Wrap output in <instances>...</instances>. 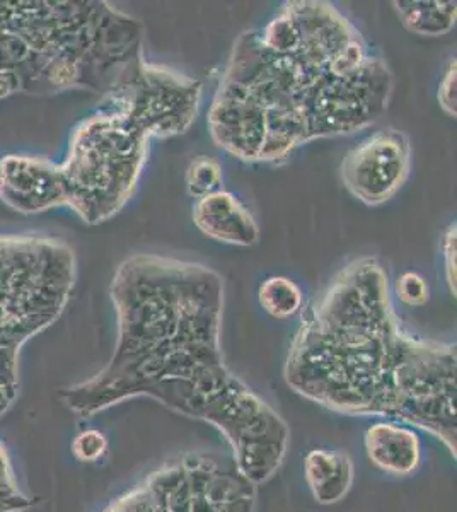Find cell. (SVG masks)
I'll return each instance as SVG.
<instances>
[{"instance_id":"7a4b0ae2","label":"cell","mask_w":457,"mask_h":512,"mask_svg":"<svg viewBox=\"0 0 457 512\" xmlns=\"http://www.w3.org/2000/svg\"><path fill=\"white\" fill-rule=\"evenodd\" d=\"M393 91L389 65L345 14L323 0H290L234 43L207 125L232 158L278 163L377 122Z\"/></svg>"},{"instance_id":"8fae6325","label":"cell","mask_w":457,"mask_h":512,"mask_svg":"<svg viewBox=\"0 0 457 512\" xmlns=\"http://www.w3.org/2000/svg\"><path fill=\"white\" fill-rule=\"evenodd\" d=\"M353 463L336 449H314L304 458V477L314 499L331 506L343 501L352 489Z\"/></svg>"},{"instance_id":"9a60e30c","label":"cell","mask_w":457,"mask_h":512,"mask_svg":"<svg viewBox=\"0 0 457 512\" xmlns=\"http://www.w3.org/2000/svg\"><path fill=\"white\" fill-rule=\"evenodd\" d=\"M185 183L188 193L197 200L220 192L222 183H224L222 166L214 158L198 156L191 161L190 166L186 169Z\"/></svg>"},{"instance_id":"d6986e66","label":"cell","mask_w":457,"mask_h":512,"mask_svg":"<svg viewBox=\"0 0 457 512\" xmlns=\"http://www.w3.org/2000/svg\"><path fill=\"white\" fill-rule=\"evenodd\" d=\"M456 224L447 227L446 233L442 236V258H444V275H446L447 286L449 291L456 296Z\"/></svg>"},{"instance_id":"2e32d148","label":"cell","mask_w":457,"mask_h":512,"mask_svg":"<svg viewBox=\"0 0 457 512\" xmlns=\"http://www.w3.org/2000/svg\"><path fill=\"white\" fill-rule=\"evenodd\" d=\"M394 294L408 308H420L429 301V286L422 275L405 272L396 280Z\"/></svg>"},{"instance_id":"ba28073f","label":"cell","mask_w":457,"mask_h":512,"mask_svg":"<svg viewBox=\"0 0 457 512\" xmlns=\"http://www.w3.org/2000/svg\"><path fill=\"white\" fill-rule=\"evenodd\" d=\"M411 156L408 135L396 128L379 130L348 151L342 163L343 185L362 204H386L408 180Z\"/></svg>"},{"instance_id":"e0dca14e","label":"cell","mask_w":457,"mask_h":512,"mask_svg":"<svg viewBox=\"0 0 457 512\" xmlns=\"http://www.w3.org/2000/svg\"><path fill=\"white\" fill-rule=\"evenodd\" d=\"M106 449H108V439L103 432L96 429L79 432L72 441V454L82 463L101 460L105 456Z\"/></svg>"},{"instance_id":"277c9868","label":"cell","mask_w":457,"mask_h":512,"mask_svg":"<svg viewBox=\"0 0 457 512\" xmlns=\"http://www.w3.org/2000/svg\"><path fill=\"white\" fill-rule=\"evenodd\" d=\"M202 93L198 79L142 60L77 125L64 161L2 156L0 202L28 216L70 207L89 226L110 221L134 195L151 139L186 134Z\"/></svg>"},{"instance_id":"4fadbf2b","label":"cell","mask_w":457,"mask_h":512,"mask_svg":"<svg viewBox=\"0 0 457 512\" xmlns=\"http://www.w3.org/2000/svg\"><path fill=\"white\" fill-rule=\"evenodd\" d=\"M258 299L268 315L277 320H287L302 309L304 297L301 287L294 280L282 275L268 277L258 289Z\"/></svg>"},{"instance_id":"30bf717a","label":"cell","mask_w":457,"mask_h":512,"mask_svg":"<svg viewBox=\"0 0 457 512\" xmlns=\"http://www.w3.org/2000/svg\"><path fill=\"white\" fill-rule=\"evenodd\" d=\"M365 449L372 465L393 475H410L422 460L417 432L396 422H376L365 432Z\"/></svg>"},{"instance_id":"6da1fadb","label":"cell","mask_w":457,"mask_h":512,"mask_svg":"<svg viewBox=\"0 0 457 512\" xmlns=\"http://www.w3.org/2000/svg\"><path fill=\"white\" fill-rule=\"evenodd\" d=\"M116 344L99 373L64 388L79 419L147 396L176 414L214 425L253 482L284 463L289 425L227 367L220 345L224 280L202 263L137 253L110 286Z\"/></svg>"},{"instance_id":"ac0fdd59","label":"cell","mask_w":457,"mask_h":512,"mask_svg":"<svg viewBox=\"0 0 457 512\" xmlns=\"http://www.w3.org/2000/svg\"><path fill=\"white\" fill-rule=\"evenodd\" d=\"M437 101L444 113L449 117L456 118L457 115V62L456 59L449 60L444 76L439 82Z\"/></svg>"},{"instance_id":"52a82bcc","label":"cell","mask_w":457,"mask_h":512,"mask_svg":"<svg viewBox=\"0 0 457 512\" xmlns=\"http://www.w3.org/2000/svg\"><path fill=\"white\" fill-rule=\"evenodd\" d=\"M258 483L234 456L185 453L166 461L103 512H255Z\"/></svg>"},{"instance_id":"3957f363","label":"cell","mask_w":457,"mask_h":512,"mask_svg":"<svg viewBox=\"0 0 457 512\" xmlns=\"http://www.w3.org/2000/svg\"><path fill=\"white\" fill-rule=\"evenodd\" d=\"M456 344L401 326L376 256L342 268L307 308L285 362L292 390L352 417L417 425L457 453Z\"/></svg>"},{"instance_id":"8992f818","label":"cell","mask_w":457,"mask_h":512,"mask_svg":"<svg viewBox=\"0 0 457 512\" xmlns=\"http://www.w3.org/2000/svg\"><path fill=\"white\" fill-rule=\"evenodd\" d=\"M76 279V253L62 239L0 236V417L19 395L21 350L64 315Z\"/></svg>"},{"instance_id":"5bb4252c","label":"cell","mask_w":457,"mask_h":512,"mask_svg":"<svg viewBox=\"0 0 457 512\" xmlns=\"http://www.w3.org/2000/svg\"><path fill=\"white\" fill-rule=\"evenodd\" d=\"M33 504V497L19 485L9 449L0 441V512H24Z\"/></svg>"},{"instance_id":"7c38bea8","label":"cell","mask_w":457,"mask_h":512,"mask_svg":"<svg viewBox=\"0 0 457 512\" xmlns=\"http://www.w3.org/2000/svg\"><path fill=\"white\" fill-rule=\"evenodd\" d=\"M393 7L401 24L413 35L437 38L456 28L454 0H396Z\"/></svg>"},{"instance_id":"9c48e42d","label":"cell","mask_w":457,"mask_h":512,"mask_svg":"<svg viewBox=\"0 0 457 512\" xmlns=\"http://www.w3.org/2000/svg\"><path fill=\"white\" fill-rule=\"evenodd\" d=\"M193 222L205 236L226 245L249 248L260 241V227L253 214L224 190L195 202Z\"/></svg>"},{"instance_id":"5b68a950","label":"cell","mask_w":457,"mask_h":512,"mask_svg":"<svg viewBox=\"0 0 457 512\" xmlns=\"http://www.w3.org/2000/svg\"><path fill=\"white\" fill-rule=\"evenodd\" d=\"M139 19L105 0H0V99L111 93L144 57Z\"/></svg>"}]
</instances>
